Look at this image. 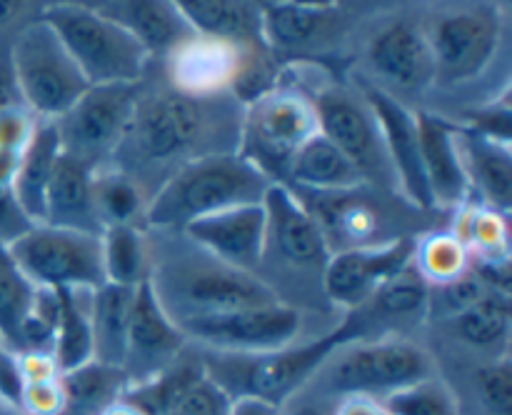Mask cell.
I'll use <instances>...</instances> for the list:
<instances>
[{
	"mask_svg": "<svg viewBox=\"0 0 512 415\" xmlns=\"http://www.w3.org/2000/svg\"><path fill=\"white\" fill-rule=\"evenodd\" d=\"M35 115L25 105H13V108L0 110V150L23 155L25 145L30 143L35 130Z\"/></svg>",
	"mask_w": 512,
	"mask_h": 415,
	"instance_id": "cell-46",
	"label": "cell"
},
{
	"mask_svg": "<svg viewBox=\"0 0 512 415\" xmlns=\"http://www.w3.org/2000/svg\"><path fill=\"white\" fill-rule=\"evenodd\" d=\"M273 180L238 153H208L180 165L145 208L153 228L185 230L190 223L240 205L263 203Z\"/></svg>",
	"mask_w": 512,
	"mask_h": 415,
	"instance_id": "cell-1",
	"label": "cell"
},
{
	"mask_svg": "<svg viewBox=\"0 0 512 415\" xmlns=\"http://www.w3.org/2000/svg\"><path fill=\"white\" fill-rule=\"evenodd\" d=\"M33 298L35 285L18 268L8 245L0 243V343L13 353H18L20 325L33 305Z\"/></svg>",
	"mask_w": 512,
	"mask_h": 415,
	"instance_id": "cell-34",
	"label": "cell"
},
{
	"mask_svg": "<svg viewBox=\"0 0 512 415\" xmlns=\"http://www.w3.org/2000/svg\"><path fill=\"white\" fill-rule=\"evenodd\" d=\"M258 15L265 48L293 53L318 45L335 28L338 8L320 3H265Z\"/></svg>",
	"mask_w": 512,
	"mask_h": 415,
	"instance_id": "cell-23",
	"label": "cell"
},
{
	"mask_svg": "<svg viewBox=\"0 0 512 415\" xmlns=\"http://www.w3.org/2000/svg\"><path fill=\"white\" fill-rule=\"evenodd\" d=\"M185 338L200 340L220 355H260L288 348L300 333V313L290 305L245 308L233 313L175 320Z\"/></svg>",
	"mask_w": 512,
	"mask_h": 415,
	"instance_id": "cell-11",
	"label": "cell"
},
{
	"mask_svg": "<svg viewBox=\"0 0 512 415\" xmlns=\"http://www.w3.org/2000/svg\"><path fill=\"white\" fill-rule=\"evenodd\" d=\"M105 283L138 288L150 278L145 270V243L135 225H110L100 235Z\"/></svg>",
	"mask_w": 512,
	"mask_h": 415,
	"instance_id": "cell-32",
	"label": "cell"
},
{
	"mask_svg": "<svg viewBox=\"0 0 512 415\" xmlns=\"http://www.w3.org/2000/svg\"><path fill=\"white\" fill-rule=\"evenodd\" d=\"M295 415H323L318 408H300Z\"/></svg>",
	"mask_w": 512,
	"mask_h": 415,
	"instance_id": "cell-56",
	"label": "cell"
},
{
	"mask_svg": "<svg viewBox=\"0 0 512 415\" xmlns=\"http://www.w3.org/2000/svg\"><path fill=\"white\" fill-rule=\"evenodd\" d=\"M460 228L455 230L460 240L470 248L478 250L480 258L485 260H505L508 258V223H505V215L495 213L490 208H475L465 213V218L460 220Z\"/></svg>",
	"mask_w": 512,
	"mask_h": 415,
	"instance_id": "cell-39",
	"label": "cell"
},
{
	"mask_svg": "<svg viewBox=\"0 0 512 415\" xmlns=\"http://www.w3.org/2000/svg\"><path fill=\"white\" fill-rule=\"evenodd\" d=\"M8 63L20 100L40 120H58L90 88L55 30L40 15L15 33Z\"/></svg>",
	"mask_w": 512,
	"mask_h": 415,
	"instance_id": "cell-4",
	"label": "cell"
},
{
	"mask_svg": "<svg viewBox=\"0 0 512 415\" xmlns=\"http://www.w3.org/2000/svg\"><path fill=\"white\" fill-rule=\"evenodd\" d=\"M13 105H23V100H20L10 63L8 60H0V110L13 108Z\"/></svg>",
	"mask_w": 512,
	"mask_h": 415,
	"instance_id": "cell-52",
	"label": "cell"
},
{
	"mask_svg": "<svg viewBox=\"0 0 512 415\" xmlns=\"http://www.w3.org/2000/svg\"><path fill=\"white\" fill-rule=\"evenodd\" d=\"M415 120H418L425 183H428L435 210L458 208L470 195L468 175H465L458 150L460 125L428 110H415Z\"/></svg>",
	"mask_w": 512,
	"mask_h": 415,
	"instance_id": "cell-19",
	"label": "cell"
},
{
	"mask_svg": "<svg viewBox=\"0 0 512 415\" xmlns=\"http://www.w3.org/2000/svg\"><path fill=\"white\" fill-rule=\"evenodd\" d=\"M135 288L103 283L90 290L88 318L93 333V360L123 368L128 355V325Z\"/></svg>",
	"mask_w": 512,
	"mask_h": 415,
	"instance_id": "cell-28",
	"label": "cell"
},
{
	"mask_svg": "<svg viewBox=\"0 0 512 415\" xmlns=\"http://www.w3.org/2000/svg\"><path fill=\"white\" fill-rule=\"evenodd\" d=\"M478 390L490 415H512V363L508 355L478 370Z\"/></svg>",
	"mask_w": 512,
	"mask_h": 415,
	"instance_id": "cell-43",
	"label": "cell"
},
{
	"mask_svg": "<svg viewBox=\"0 0 512 415\" xmlns=\"http://www.w3.org/2000/svg\"><path fill=\"white\" fill-rule=\"evenodd\" d=\"M60 293V318L55 333L53 360L60 375L80 368L93 360V333H90L88 308H83L80 290H58Z\"/></svg>",
	"mask_w": 512,
	"mask_h": 415,
	"instance_id": "cell-33",
	"label": "cell"
},
{
	"mask_svg": "<svg viewBox=\"0 0 512 415\" xmlns=\"http://www.w3.org/2000/svg\"><path fill=\"white\" fill-rule=\"evenodd\" d=\"M175 295L185 308L183 318H203V315L233 313L245 308H265L280 303L275 290L253 273L230 268L220 260L208 263L180 265L173 278Z\"/></svg>",
	"mask_w": 512,
	"mask_h": 415,
	"instance_id": "cell-12",
	"label": "cell"
},
{
	"mask_svg": "<svg viewBox=\"0 0 512 415\" xmlns=\"http://www.w3.org/2000/svg\"><path fill=\"white\" fill-rule=\"evenodd\" d=\"M60 153H63V148H60V135L55 123L53 120H38L33 138L20 155L18 173L13 180L15 198L35 225H43L45 220V195H48Z\"/></svg>",
	"mask_w": 512,
	"mask_h": 415,
	"instance_id": "cell-27",
	"label": "cell"
},
{
	"mask_svg": "<svg viewBox=\"0 0 512 415\" xmlns=\"http://www.w3.org/2000/svg\"><path fill=\"white\" fill-rule=\"evenodd\" d=\"M33 225V220H30L28 215H25V210L20 208L13 185L0 183V243H15V240H18L20 235L28 233Z\"/></svg>",
	"mask_w": 512,
	"mask_h": 415,
	"instance_id": "cell-49",
	"label": "cell"
},
{
	"mask_svg": "<svg viewBox=\"0 0 512 415\" xmlns=\"http://www.w3.org/2000/svg\"><path fill=\"white\" fill-rule=\"evenodd\" d=\"M510 323V295L490 290L473 308L455 318V330L465 343L475 348H498L508 343Z\"/></svg>",
	"mask_w": 512,
	"mask_h": 415,
	"instance_id": "cell-35",
	"label": "cell"
},
{
	"mask_svg": "<svg viewBox=\"0 0 512 415\" xmlns=\"http://www.w3.org/2000/svg\"><path fill=\"white\" fill-rule=\"evenodd\" d=\"M433 375V365L425 350L400 338L353 345L335 363L330 388L343 395H368L385 400L388 395L420 383Z\"/></svg>",
	"mask_w": 512,
	"mask_h": 415,
	"instance_id": "cell-10",
	"label": "cell"
},
{
	"mask_svg": "<svg viewBox=\"0 0 512 415\" xmlns=\"http://www.w3.org/2000/svg\"><path fill=\"white\" fill-rule=\"evenodd\" d=\"M128 375L123 368L103 365L98 360L80 365L60 375L65 393L63 415H100L105 408L120 400L128 388Z\"/></svg>",
	"mask_w": 512,
	"mask_h": 415,
	"instance_id": "cell-30",
	"label": "cell"
},
{
	"mask_svg": "<svg viewBox=\"0 0 512 415\" xmlns=\"http://www.w3.org/2000/svg\"><path fill=\"white\" fill-rule=\"evenodd\" d=\"M138 85H93L65 115L53 120L63 153L98 168L123 143L138 105Z\"/></svg>",
	"mask_w": 512,
	"mask_h": 415,
	"instance_id": "cell-8",
	"label": "cell"
},
{
	"mask_svg": "<svg viewBox=\"0 0 512 415\" xmlns=\"http://www.w3.org/2000/svg\"><path fill=\"white\" fill-rule=\"evenodd\" d=\"M315 133L320 128L313 100L300 90L275 88L245 108L235 153L265 178L285 185L290 160Z\"/></svg>",
	"mask_w": 512,
	"mask_h": 415,
	"instance_id": "cell-5",
	"label": "cell"
},
{
	"mask_svg": "<svg viewBox=\"0 0 512 415\" xmlns=\"http://www.w3.org/2000/svg\"><path fill=\"white\" fill-rule=\"evenodd\" d=\"M245 45L190 35L168 53L170 80L188 98H213L230 90Z\"/></svg>",
	"mask_w": 512,
	"mask_h": 415,
	"instance_id": "cell-20",
	"label": "cell"
},
{
	"mask_svg": "<svg viewBox=\"0 0 512 415\" xmlns=\"http://www.w3.org/2000/svg\"><path fill=\"white\" fill-rule=\"evenodd\" d=\"M100 415H140V413L133 408V405L125 403V400H115V403L110 405V408H105Z\"/></svg>",
	"mask_w": 512,
	"mask_h": 415,
	"instance_id": "cell-55",
	"label": "cell"
},
{
	"mask_svg": "<svg viewBox=\"0 0 512 415\" xmlns=\"http://www.w3.org/2000/svg\"><path fill=\"white\" fill-rule=\"evenodd\" d=\"M468 125L465 128L473 133L483 135V138L495 140L500 145H510V128H512V113H510V95L505 93L498 103L485 105V108L473 110L465 115Z\"/></svg>",
	"mask_w": 512,
	"mask_h": 415,
	"instance_id": "cell-45",
	"label": "cell"
},
{
	"mask_svg": "<svg viewBox=\"0 0 512 415\" xmlns=\"http://www.w3.org/2000/svg\"><path fill=\"white\" fill-rule=\"evenodd\" d=\"M23 410L30 415H63L65 393L60 378L25 383Z\"/></svg>",
	"mask_w": 512,
	"mask_h": 415,
	"instance_id": "cell-47",
	"label": "cell"
},
{
	"mask_svg": "<svg viewBox=\"0 0 512 415\" xmlns=\"http://www.w3.org/2000/svg\"><path fill=\"white\" fill-rule=\"evenodd\" d=\"M428 300L430 283L418 273L415 265H408L375 293L373 303L388 315H415L425 310Z\"/></svg>",
	"mask_w": 512,
	"mask_h": 415,
	"instance_id": "cell-40",
	"label": "cell"
},
{
	"mask_svg": "<svg viewBox=\"0 0 512 415\" xmlns=\"http://www.w3.org/2000/svg\"><path fill=\"white\" fill-rule=\"evenodd\" d=\"M20 368H23L25 383L60 378L58 365H55L53 355L48 353H23L20 355Z\"/></svg>",
	"mask_w": 512,
	"mask_h": 415,
	"instance_id": "cell-50",
	"label": "cell"
},
{
	"mask_svg": "<svg viewBox=\"0 0 512 415\" xmlns=\"http://www.w3.org/2000/svg\"><path fill=\"white\" fill-rule=\"evenodd\" d=\"M415 243L408 238L383 245H353L330 255L323 268V288L330 303L360 308L370 303L390 278L413 265Z\"/></svg>",
	"mask_w": 512,
	"mask_h": 415,
	"instance_id": "cell-13",
	"label": "cell"
},
{
	"mask_svg": "<svg viewBox=\"0 0 512 415\" xmlns=\"http://www.w3.org/2000/svg\"><path fill=\"white\" fill-rule=\"evenodd\" d=\"M390 415H458V403L448 385L438 378H425L383 400Z\"/></svg>",
	"mask_w": 512,
	"mask_h": 415,
	"instance_id": "cell-38",
	"label": "cell"
},
{
	"mask_svg": "<svg viewBox=\"0 0 512 415\" xmlns=\"http://www.w3.org/2000/svg\"><path fill=\"white\" fill-rule=\"evenodd\" d=\"M185 340L188 338L180 333L173 315L163 305L150 278L140 283L133 293L128 325V355H125L123 365L130 383L148 380L158 375L160 370L168 368L173 360L180 358Z\"/></svg>",
	"mask_w": 512,
	"mask_h": 415,
	"instance_id": "cell-16",
	"label": "cell"
},
{
	"mask_svg": "<svg viewBox=\"0 0 512 415\" xmlns=\"http://www.w3.org/2000/svg\"><path fill=\"white\" fill-rule=\"evenodd\" d=\"M175 5L195 35L233 45L263 43L255 5L230 0H180Z\"/></svg>",
	"mask_w": 512,
	"mask_h": 415,
	"instance_id": "cell-29",
	"label": "cell"
},
{
	"mask_svg": "<svg viewBox=\"0 0 512 415\" xmlns=\"http://www.w3.org/2000/svg\"><path fill=\"white\" fill-rule=\"evenodd\" d=\"M105 18L123 25L148 55L170 53L178 43L193 35L190 25L180 15L178 5L163 0H128V3L93 5Z\"/></svg>",
	"mask_w": 512,
	"mask_h": 415,
	"instance_id": "cell-25",
	"label": "cell"
},
{
	"mask_svg": "<svg viewBox=\"0 0 512 415\" xmlns=\"http://www.w3.org/2000/svg\"><path fill=\"white\" fill-rule=\"evenodd\" d=\"M488 285L475 275V270L470 268L468 273L458 275L450 283L438 285V293L430 290V310H438L440 315H448V318H458L460 313H465L468 308H473L483 295H488Z\"/></svg>",
	"mask_w": 512,
	"mask_h": 415,
	"instance_id": "cell-42",
	"label": "cell"
},
{
	"mask_svg": "<svg viewBox=\"0 0 512 415\" xmlns=\"http://www.w3.org/2000/svg\"><path fill=\"white\" fill-rule=\"evenodd\" d=\"M360 95H363V103L368 105L375 123H378L398 190L418 210H435L428 183H425L415 110L405 108L395 95L385 93L383 88H375L368 80H360Z\"/></svg>",
	"mask_w": 512,
	"mask_h": 415,
	"instance_id": "cell-15",
	"label": "cell"
},
{
	"mask_svg": "<svg viewBox=\"0 0 512 415\" xmlns=\"http://www.w3.org/2000/svg\"><path fill=\"white\" fill-rule=\"evenodd\" d=\"M335 415H390L383 400L368 398V395H345Z\"/></svg>",
	"mask_w": 512,
	"mask_h": 415,
	"instance_id": "cell-51",
	"label": "cell"
},
{
	"mask_svg": "<svg viewBox=\"0 0 512 415\" xmlns=\"http://www.w3.org/2000/svg\"><path fill=\"white\" fill-rule=\"evenodd\" d=\"M205 378V365L193 358H178L158 375L130 383L120 400L133 405L140 415H165L198 380Z\"/></svg>",
	"mask_w": 512,
	"mask_h": 415,
	"instance_id": "cell-31",
	"label": "cell"
},
{
	"mask_svg": "<svg viewBox=\"0 0 512 415\" xmlns=\"http://www.w3.org/2000/svg\"><path fill=\"white\" fill-rule=\"evenodd\" d=\"M80 68L88 85H138L150 55L123 25L93 5L58 3L40 10Z\"/></svg>",
	"mask_w": 512,
	"mask_h": 415,
	"instance_id": "cell-3",
	"label": "cell"
},
{
	"mask_svg": "<svg viewBox=\"0 0 512 415\" xmlns=\"http://www.w3.org/2000/svg\"><path fill=\"white\" fill-rule=\"evenodd\" d=\"M370 68L403 90H425L435 83V65L423 30L398 20L380 30L368 45Z\"/></svg>",
	"mask_w": 512,
	"mask_h": 415,
	"instance_id": "cell-21",
	"label": "cell"
},
{
	"mask_svg": "<svg viewBox=\"0 0 512 415\" xmlns=\"http://www.w3.org/2000/svg\"><path fill=\"white\" fill-rule=\"evenodd\" d=\"M290 183L313 193L340 195L358 190L360 185H365V178L345 158L343 150L335 148L323 133H315L290 160L285 185Z\"/></svg>",
	"mask_w": 512,
	"mask_h": 415,
	"instance_id": "cell-26",
	"label": "cell"
},
{
	"mask_svg": "<svg viewBox=\"0 0 512 415\" xmlns=\"http://www.w3.org/2000/svg\"><path fill=\"white\" fill-rule=\"evenodd\" d=\"M8 250L35 288L95 290L105 283L98 235L33 225Z\"/></svg>",
	"mask_w": 512,
	"mask_h": 415,
	"instance_id": "cell-6",
	"label": "cell"
},
{
	"mask_svg": "<svg viewBox=\"0 0 512 415\" xmlns=\"http://www.w3.org/2000/svg\"><path fill=\"white\" fill-rule=\"evenodd\" d=\"M95 170L83 160L60 153L55 175L45 195V220L50 228L78 230L88 235H103L105 228L93 203Z\"/></svg>",
	"mask_w": 512,
	"mask_h": 415,
	"instance_id": "cell-22",
	"label": "cell"
},
{
	"mask_svg": "<svg viewBox=\"0 0 512 415\" xmlns=\"http://www.w3.org/2000/svg\"><path fill=\"white\" fill-rule=\"evenodd\" d=\"M470 248L455 233H433L415 243L413 265L428 283L443 285L470 270Z\"/></svg>",
	"mask_w": 512,
	"mask_h": 415,
	"instance_id": "cell-36",
	"label": "cell"
},
{
	"mask_svg": "<svg viewBox=\"0 0 512 415\" xmlns=\"http://www.w3.org/2000/svg\"><path fill=\"white\" fill-rule=\"evenodd\" d=\"M318 113V128L330 143L343 150L345 158L360 170L365 183H385L393 168L385 155L378 123L365 103L350 98L345 90H323L318 98H310Z\"/></svg>",
	"mask_w": 512,
	"mask_h": 415,
	"instance_id": "cell-14",
	"label": "cell"
},
{
	"mask_svg": "<svg viewBox=\"0 0 512 415\" xmlns=\"http://www.w3.org/2000/svg\"><path fill=\"white\" fill-rule=\"evenodd\" d=\"M358 315H348L338 328L305 345H288L260 355H215L205 373L230 400L255 398L280 408L288 403L315 373L345 343L360 338Z\"/></svg>",
	"mask_w": 512,
	"mask_h": 415,
	"instance_id": "cell-2",
	"label": "cell"
},
{
	"mask_svg": "<svg viewBox=\"0 0 512 415\" xmlns=\"http://www.w3.org/2000/svg\"><path fill=\"white\" fill-rule=\"evenodd\" d=\"M230 403L233 400L205 373V378L198 380L165 415H228Z\"/></svg>",
	"mask_w": 512,
	"mask_h": 415,
	"instance_id": "cell-44",
	"label": "cell"
},
{
	"mask_svg": "<svg viewBox=\"0 0 512 415\" xmlns=\"http://www.w3.org/2000/svg\"><path fill=\"white\" fill-rule=\"evenodd\" d=\"M93 203L103 228H110V225H133V220L143 210V198H140L138 185L123 170L95 173Z\"/></svg>",
	"mask_w": 512,
	"mask_h": 415,
	"instance_id": "cell-37",
	"label": "cell"
},
{
	"mask_svg": "<svg viewBox=\"0 0 512 415\" xmlns=\"http://www.w3.org/2000/svg\"><path fill=\"white\" fill-rule=\"evenodd\" d=\"M500 13L495 5L450 10L425 30L435 65V83L458 85L483 73L500 45Z\"/></svg>",
	"mask_w": 512,
	"mask_h": 415,
	"instance_id": "cell-9",
	"label": "cell"
},
{
	"mask_svg": "<svg viewBox=\"0 0 512 415\" xmlns=\"http://www.w3.org/2000/svg\"><path fill=\"white\" fill-rule=\"evenodd\" d=\"M230 90L240 103L250 105L255 100L265 98L275 90V65L265 55V48H255V45H245L240 53L238 70L233 75Z\"/></svg>",
	"mask_w": 512,
	"mask_h": 415,
	"instance_id": "cell-41",
	"label": "cell"
},
{
	"mask_svg": "<svg viewBox=\"0 0 512 415\" xmlns=\"http://www.w3.org/2000/svg\"><path fill=\"white\" fill-rule=\"evenodd\" d=\"M23 395L25 375L23 368H20V355L0 343V400L8 408L23 410Z\"/></svg>",
	"mask_w": 512,
	"mask_h": 415,
	"instance_id": "cell-48",
	"label": "cell"
},
{
	"mask_svg": "<svg viewBox=\"0 0 512 415\" xmlns=\"http://www.w3.org/2000/svg\"><path fill=\"white\" fill-rule=\"evenodd\" d=\"M458 150L468 175L470 190H478L485 208L508 215L512 208V153L510 145L473 133L465 125L458 128Z\"/></svg>",
	"mask_w": 512,
	"mask_h": 415,
	"instance_id": "cell-24",
	"label": "cell"
},
{
	"mask_svg": "<svg viewBox=\"0 0 512 415\" xmlns=\"http://www.w3.org/2000/svg\"><path fill=\"white\" fill-rule=\"evenodd\" d=\"M183 233L220 263L253 273V268L265 255L268 218H265L263 203L240 205V208L195 220Z\"/></svg>",
	"mask_w": 512,
	"mask_h": 415,
	"instance_id": "cell-18",
	"label": "cell"
},
{
	"mask_svg": "<svg viewBox=\"0 0 512 415\" xmlns=\"http://www.w3.org/2000/svg\"><path fill=\"white\" fill-rule=\"evenodd\" d=\"M208 100L188 98L178 90L138 98L120 145L133 143V155L143 163H168L190 155L210 138Z\"/></svg>",
	"mask_w": 512,
	"mask_h": 415,
	"instance_id": "cell-7",
	"label": "cell"
},
{
	"mask_svg": "<svg viewBox=\"0 0 512 415\" xmlns=\"http://www.w3.org/2000/svg\"><path fill=\"white\" fill-rule=\"evenodd\" d=\"M228 415H280V408H273V405L255 398H238L230 403Z\"/></svg>",
	"mask_w": 512,
	"mask_h": 415,
	"instance_id": "cell-53",
	"label": "cell"
},
{
	"mask_svg": "<svg viewBox=\"0 0 512 415\" xmlns=\"http://www.w3.org/2000/svg\"><path fill=\"white\" fill-rule=\"evenodd\" d=\"M265 218H268V243L265 250L275 248L280 258L300 268H323L328 265L330 250L328 235L313 213L295 198L290 185L273 183L263 198Z\"/></svg>",
	"mask_w": 512,
	"mask_h": 415,
	"instance_id": "cell-17",
	"label": "cell"
},
{
	"mask_svg": "<svg viewBox=\"0 0 512 415\" xmlns=\"http://www.w3.org/2000/svg\"><path fill=\"white\" fill-rule=\"evenodd\" d=\"M28 10V3H8V0H0V30L10 28V25L18 23L20 18H25Z\"/></svg>",
	"mask_w": 512,
	"mask_h": 415,
	"instance_id": "cell-54",
	"label": "cell"
}]
</instances>
